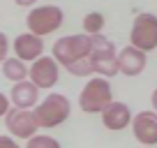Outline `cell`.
<instances>
[{
	"mask_svg": "<svg viewBox=\"0 0 157 148\" xmlns=\"http://www.w3.org/2000/svg\"><path fill=\"white\" fill-rule=\"evenodd\" d=\"M69 111H72L69 99L60 93H51L39 102V107L33 111V116H35L37 127H58L60 123H65L69 118Z\"/></svg>",
	"mask_w": 157,
	"mask_h": 148,
	"instance_id": "1",
	"label": "cell"
},
{
	"mask_svg": "<svg viewBox=\"0 0 157 148\" xmlns=\"http://www.w3.org/2000/svg\"><path fill=\"white\" fill-rule=\"evenodd\" d=\"M88 56H90L88 35H67V37H60L53 44V60L60 63L65 69L81 63V60H88Z\"/></svg>",
	"mask_w": 157,
	"mask_h": 148,
	"instance_id": "2",
	"label": "cell"
},
{
	"mask_svg": "<svg viewBox=\"0 0 157 148\" xmlns=\"http://www.w3.org/2000/svg\"><path fill=\"white\" fill-rule=\"evenodd\" d=\"M90 67L95 74H102V79L118 74V65H116V46L109 37L104 35H95L90 37Z\"/></svg>",
	"mask_w": 157,
	"mask_h": 148,
	"instance_id": "3",
	"label": "cell"
},
{
	"mask_svg": "<svg viewBox=\"0 0 157 148\" xmlns=\"http://www.w3.org/2000/svg\"><path fill=\"white\" fill-rule=\"evenodd\" d=\"M113 102V90L109 79L102 76H95L81 90V97H78V107L83 109L86 114H102L104 109Z\"/></svg>",
	"mask_w": 157,
	"mask_h": 148,
	"instance_id": "4",
	"label": "cell"
},
{
	"mask_svg": "<svg viewBox=\"0 0 157 148\" xmlns=\"http://www.w3.org/2000/svg\"><path fill=\"white\" fill-rule=\"evenodd\" d=\"M63 10L56 5H42V7H33L28 14V19H25V23H28L30 28V35H35V37H44V35H51L56 33V30L63 25Z\"/></svg>",
	"mask_w": 157,
	"mask_h": 148,
	"instance_id": "5",
	"label": "cell"
},
{
	"mask_svg": "<svg viewBox=\"0 0 157 148\" xmlns=\"http://www.w3.org/2000/svg\"><path fill=\"white\" fill-rule=\"evenodd\" d=\"M129 42L134 49L143 51H152L157 46V16L150 14V12H143L134 19V25H132V33H129Z\"/></svg>",
	"mask_w": 157,
	"mask_h": 148,
	"instance_id": "6",
	"label": "cell"
},
{
	"mask_svg": "<svg viewBox=\"0 0 157 148\" xmlns=\"http://www.w3.org/2000/svg\"><path fill=\"white\" fill-rule=\"evenodd\" d=\"M28 76H30V84L35 88H42V90H49L58 84L60 79V69H58V63H56L51 56H42L37 58L33 65L28 67Z\"/></svg>",
	"mask_w": 157,
	"mask_h": 148,
	"instance_id": "7",
	"label": "cell"
},
{
	"mask_svg": "<svg viewBox=\"0 0 157 148\" xmlns=\"http://www.w3.org/2000/svg\"><path fill=\"white\" fill-rule=\"evenodd\" d=\"M5 125L12 137H19V139H30L37 132L33 111H25V109H10L5 116Z\"/></svg>",
	"mask_w": 157,
	"mask_h": 148,
	"instance_id": "8",
	"label": "cell"
},
{
	"mask_svg": "<svg viewBox=\"0 0 157 148\" xmlns=\"http://www.w3.org/2000/svg\"><path fill=\"white\" fill-rule=\"evenodd\" d=\"M132 130L139 143L143 146H157V114L155 111H141L132 118Z\"/></svg>",
	"mask_w": 157,
	"mask_h": 148,
	"instance_id": "9",
	"label": "cell"
},
{
	"mask_svg": "<svg viewBox=\"0 0 157 148\" xmlns=\"http://www.w3.org/2000/svg\"><path fill=\"white\" fill-rule=\"evenodd\" d=\"M14 53L21 63H35L44 53V42L30 33H23L14 40Z\"/></svg>",
	"mask_w": 157,
	"mask_h": 148,
	"instance_id": "10",
	"label": "cell"
},
{
	"mask_svg": "<svg viewBox=\"0 0 157 148\" xmlns=\"http://www.w3.org/2000/svg\"><path fill=\"white\" fill-rule=\"evenodd\" d=\"M116 65L118 72L127 74V76H139L146 67V53L134 46H125L120 53H116Z\"/></svg>",
	"mask_w": 157,
	"mask_h": 148,
	"instance_id": "11",
	"label": "cell"
},
{
	"mask_svg": "<svg viewBox=\"0 0 157 148\" xmlns=\"http://www.w3.org/2000/svg\"><path fill=\"white\" fill-rule=\"evenodd\" d=\"M102 123L109 130H125L132 123V111L125 102H111L102 111Z\"/></svg>",
	"mask_w": 157,
	"mask_h": 148,
	"instance_id": "12",
	"label": "cell"
},
{
	"mask_svg": "<svg viewBox=\"0 0 157 148\" xmlns=\"http://www.w3.org/2000/svg\"><path fill=\"white\" fill-rule=\"evenodd\" d=\"M10 99L14 102V109H25V111H28L30 107L37 104L39 90L35 88L30 81H19V84H14V88H12Z\"/></svg>",
	"mask_w": 157,
	"mask_h": 148,
	"instance_id": "13",
	"label": "cell"
},
{
	"mask_svg": "<svg viewBox=\"0 0 157 148\" xmlns=\"http://www.w3.org/2000/svg\"><path fill=\"white\" fill-rule=\"evenodd\" d=\"M2 74H5L10 81L19 84V81H25L28 67H25V63H21L19 58H5L2 60Z\"/></svg>",
	"mask_w": 157,
	"mask_h": 148,
	"instance_id": "14",
	"label": "cell"
},
{
	"mask_svg": "<svg viewBox=\"0 0 157 148\" xmlns=\"http://www.w3.org/2000/svg\"><path fill=\"white\" fill-rule=\"evenodd\" d=\"M102 28H104V16L99 12H90L86 14L83 19V30L88 37H95V35H102Z\"/></svg>",
	"mask_w": 157,
	"mask_h": 148,
	"instance_id": "15",
	"label": "cell"
},
{
	"mask_svg": "<svg viewBox=\"0 0 157 148\" xmlns=\"http://www.w3.org/2000/svg\"><path fill=\"white\" fill-rule=\"evenodd\" d=\"M25 148H60L58 139L49 137V134H35L28 139V146Z\"/></svg>",
	"mask_w": 157,
	"mask_h": 148,
	"instance_id": "16",
	"label": "cell"
},
{
	"mask_svg": "<svg viewBox=\"0 0 157 148\" xmlns=\"http://www.w3.org/2000/svg\"><path fill=\"white\" fill-rule=\"evenodd\" d=\"M7 51H10V40L5 33H0V63L7 58Z\"/></svg>",
	"mask_w": 157,
	"mask_h": 148,
	"instance_id": "17",
	"label": "cell"
},
{
	"mask_svg": "<svg viewBox=\"0 0 157 148\" xmlns=\"http://www.w3.org/2000/svg\"><path fill=\"white\" fill-rule=\"evenodd\" d=\"M0 148H21V146L12 137H2V134H0Z\"/></svg>",
	"mask_w": 157,
	"mask_h": 148,
	"instance_id": "18",
	"label": "cell"
},
{
	"mask_svg": "<svg viewBox=\"0 0 157 148\" xmlns=\"http://www.w3.org/2000/svg\"><path fill=\"white\" fill-rule=\"evenodd\" d=\"M7 111H10V99L0 93V116H7Z\"/></svg>",
	"mask_w": 157,
	"mask_h": 148,
	"instance_id": "19",
	"label": "cell"
},
{
	"mask_svg": "<svg viewBox=\"0 0 157 148\" xmlns=\"http://www.w3.org/2000/svg\"><path fill=\"white\" fill-rule=\"evenodd\" d=\"M152 109H155V114H157V90L152 93Z\"/></svg>",
	"mask_w": 157,
	"mask_h": 148,
	"instance_id": "20",
	"label": "cell"
}]
</instances>
